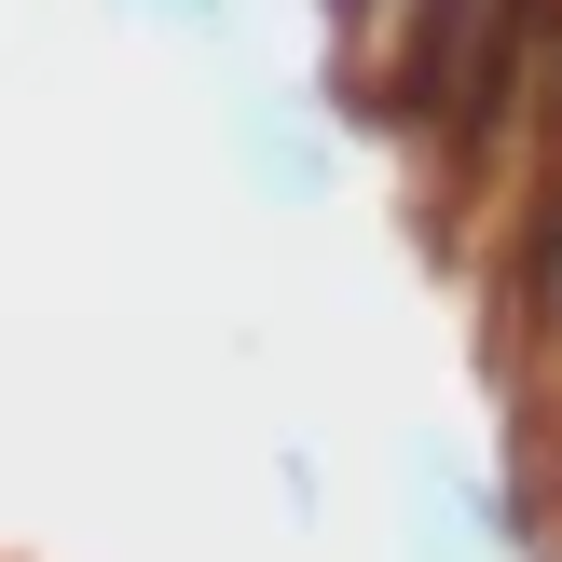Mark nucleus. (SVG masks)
<instances>
[{
    "label": "nucleus",
    "mask_w": 562,
    "mask_h": 562,
    "mask_svg": "<svg viewBox=\"0 0 562 562\" xmlns=\"http://www.w3.org/2000/svg\"><path fill=\"white\" fill-rule=\"evenodd\" d=\"M494 384H508V439H562V165L494 220Z\"/></svg>",
    "instance_id": "1"
},
{
    "label": "nucleus",
    "mask_w": 562,
    "mask_h": 562,
    "mask_svg": "<svg viewBox=\"0 0 562 562\" xmlns=\"http://www.w3.org/2000/svg\"><path fill=\"white\" fill-rule=\"evenodd\" d=\"M521 549H536L521 481H481L453 439L398 453V562H521Z\"/></svg>",
    "instance_id": "2"
},
{
    "label": "nucleus",
    "mask_w": 562,
    "mask_h": 562,
    "mask_svg": "<svg viewBox=\"0 0 562 562\" xmlns=\"http://www.w3.org/2000/svg\"><path fill=\"white\" fill-rule=\"evenodd\" d=\"M220 124H234V165H247V192L261 206H316L329 192V124H316V97H302L289 69H234L220 82Z\"/></svg>",
    "instance_id": "3"
},
{
    "label": "nucleus",
    "mask_w": 562,
    "mask_h": 562,
    "mask_svg": "<svg viewBox=\"0 0 562 562\" xmlns=\"http://www.w3.org/2000/svg\"><path fill=\"white\" fill-rule=\"evenodd\" d=\"M110 14L179 27V42H206V55H220V69H247V0H110Z\"/></svg>",
    "instance_id": "4"
},
{
    "label": "nucleus",
    "mask_w": 562,
    "mask_h": 562,
    "mask_svg": "<svg viewBox=\"0 0 562 562\" xmlns=\"http://www.w3.org/2000/svg\"><path fill=\"white\" fill-rule=\"evenodd\" d=\"M536 110H549V165H562V14H549V69H536Z\"/></svg>",
    "instance_id": "5"
},
{
    "label": "nucleus",
    "mask_w": 562,
    "mask_h": 562,
    "mask_svg": "<svg viewBox=\"0 0 562 562\" xmlns=\"http://www.w3.org/2000/svg\"><path fill=\"white\" fill-rule=\"evenodd\" d=\"M302 14H316V42H344V27L371 14V0H302Z\"/></svg>",
    "instance_id": "6"
}]
</instances>
